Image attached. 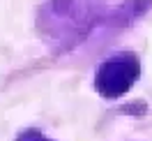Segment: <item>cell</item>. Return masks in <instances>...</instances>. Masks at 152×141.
I'll list each match as a JSON object with an SVG mask.
<instances>
[{"mask_svg":"<svg viewBox=\"0 0 152 141\" xmlns=\"http://www.w3.org/2000/svg\"><path fill=\"white\" fill-rule=\"evenodd\" d=\"M141 65L134 53H118L99 65L95 86L104 97H120L134 86L138 79Z\"/></svg>","mask_w":152,"mask_h":141,"instance_id":"cell-2","label":"cell"},{"mask_svg":"<svg viewBox=\"0 0 152 141\" xmlns=\"http://www.w3.org/2000/svg\"><path fill=\"white\" fill-rule=\"evenodd\" d=\"M102 0H51L42 14V28L51 44L74 47L99 19Z\"/></svg>","mask_w":152,"mask_h":141,"instance_id":"cell-1","label":"cell"}]
</instances>
